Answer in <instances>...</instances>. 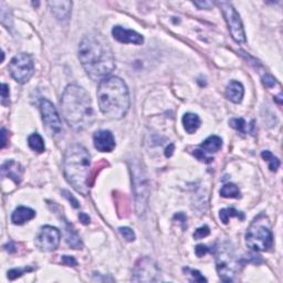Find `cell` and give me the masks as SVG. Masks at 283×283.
Masks as SVG:
<instances>
[{
    "label": "cell",
    "mask_w": 283,
    "mask_h": 283,
    "mask_svg": "<svg viewBox=\"0 0 283 283\" xmlns=\"http://www.w3.org/2000/svg\"><path fill=\"white\" fill-rule=\"evenodd\" d=\"M261 156L263 160L269 163V168L271 172H277L279 166H280V161H279L272 153H270L269 150H265V152H262Z\"/></svg>",
    "instance_id": "d4e9b609"
},
{
    "label": "cell",
    "mask_w": 283,
    "mask_h": 283,
    "mask_svg": "<svg viewBox=\"0 0 283 283\" xmlns=\"http://www.w3.org/2000/svg\"><path fill=\"white\" fill-rule=\"evenodd\" d=\"M160 274L157 267L155 263L149 258L141 259L135 266L133 280L134 281H157L156 278Z\"/></svg>",
    "instance_id": "7c38bea8"
},
{
    "label": "cell",
    "mask_w": 283,
    "mask_h": 283,
    "mask_svg": "<svg viewBox=\"0 0 283 283\" xmlns=\"http://www.w3.org/2000/svg\"><path fill=\"white\" fill-rule=\"evenodd\" d=\"M246 122L243 119H232L230 121V126L241 133H246Z\"/></svg>",
    "instance_id": "484cf974"
},
{
    "label": "cell",
    "mask_w": 283,
    "mask_h": 283,
    "mask_svg": "<svg viewBox=\"0 0 283 283\" xmlns=\"http://www.w3.org/2000/svg\"><path fill=\"white\" fill-rule=\"evenodd\" d=\"M34 216H36V212H34L32 209L27 207H18L13 212L11 222L15 224H23L27 222H29V220L33 219Z\"/></svg>",
    "instance_id": "d6986e66"
},
{
    "label": "cell",
    "mask_w": 283,
    "mask_h": 283,
    "mask_svg": "<svg viewBox=\"0 0 283 283\" xmlns=\"http://www.w3.org/2000/svg\"><path fill=\"white\" fill-rule=\"evenodd\" d=\"M94 147L102 153H110L115 149V139L110 131H99L93 135Z\"/></svg>",
    "instance_id": "5bb4252c"
},
{
    "label": "cell",
    "mask_w": 283,
    "mask_h": 283,
    "mask_svg": "<svg viewBox=\"0 0 283 283\" xmlns=\"http://www.w3.org/2000/svg\"><path fill=\"white\" fill-rule=\"evenodd\" d=\"M79 219L83 224L90 223V217H89L87 214H84V212H81V214L79 215Z\"/></svg>",
    "instance_id": "d590c367"
},
{
    "label": "cell",
    "mask_w": 283,
    "mask_h": 283,
    "mask_svg": "<svg viewBox=\"0 0 283 283\" xmlns=\"http://www.w3.org/2000/svg\"><path fill=\"white\" fill-rule=\"evenodd\" d=\"M22 173V166L15 161H7L1 167L2 177L11 178L15 184H19L21 181Z\"/></svg>",
    "instance_id": "2e32d148"
},
{
    "label": "cell",
    "mask_w": 283,
    "mask_h": 283,
    "mask_svg": "<svg viewBox=\"0 0 283 283\" xmlns=\"http://www.w3.org/2000/svg\"><path fill=\"white\" fill-rule=\"evenodd\" d=\"M132 169V181L135 193V201H136V210L138 214L144 211L146 207L147 198H149V180L146 175L138 165H134Z\"/></svg>",
    "instance_id": "9c48e42d"
},
{
    "label": "cell",
    "mask_w": 283,
    "mask_h": 283,
    "mask_svg": "<svg viewBox=\"0 0 283 283\" xmlns=\"http://www.w3.org/2000/svg\"><path fill=\"white\" fill-rule=\"evenodd\" d=\"M28 144L29 147L34 152L37 153H44L45 152V143H44V139L39 135L38 133H34L32 135H30L29 138H28Z\"/></svg>",
    "instance_id": "7402d4cb"
},
{
    "label": "cell",
    "mask_w": 283,
    "mask_h": 283,
    "mask_svg": "<svg viewBox=\"0 0 283 283\" xmlns=\"http://www.w3.org/2000/svg\"><path fill=\"white\" fill-rule=\"evenodd\" d=\"M195 251H196V254L198 255V257H203V255H205L208 253V248L204 245H199V246L196 247Z\"/></svg>",
    "instance_id": "e575fe53"
},
{
    "label": "cell",
    "mask_w": 283,
    "mask_h": 283,
    "mask_svg": "<svg viewBox=\"0 0 283 283\" xmlns=\"http://www.w3.org/2000/svg\"><path fill=\"white\" fill-rule=\"evenodd\" d=\"M222 146H223L222 138L219 136H216V135H212V136H209L204 143H201L199 145V149H195L194 155H195L200 162L211 163L212 158L207 156V155L217 153L220 149H222Z\"/></svg>",
    "instance_id": "4fadbf2b"
},
{
    "label": "cell",
    "mask_w": 283,
    "mask_h": 283,
    "mask_svg": "<svg viewBox=\"0 0 283 283\" xmlns=\"http://www.w3.org/2000/svg\"><path fill=\"white\" fill-rule=\"evenodd\" d=\"M65 241L72 249H82L83 247L79 235L70 223L65 224Z\"/></svg>",
    "instance_id": "ffe728a7"
},
{
    "label": "cell",
    "mask_w": 283,
    "mask_h": 283,
    "mask_svg": "<svg viewBox=\"0 0 283 283\" xmlns=\"http://www.w3.org/2000/svg\"><path fill=\"white\" fill-rule=\"evenodd\" d=\"M262 82H263V84L266 85L267 88H272V87H274V85L277 84L276 79H274V77L272 75H270V74H266L265 76H263Z\"/></svg>",
    "instance_id": "f546056e"
},
{
    "label": "cell",
    "mask_w": 283,
    "mask_h": 283,
    "mask_svg": "<svg viewBox=\"0 0 283 283\" xmlns=\"http://www.w3.org/2000/svg\"><path fill=\"white\" fill-rule=\"evenodd\" d=\"M62 194H63V196L65 197V198H67L70 201V203L72 204L73 207H74V208H79L80 207V205H79V203H77V200L68 191H63V192H62Z\"/></svg>",
    "instance_id": "1f68e13d"
},
{
    "label": "cell",
    "mask_w": 283,
    "mask_h": 283,
    "mask_svg": "<svg viewBox=\"0 0 283 283\" xmlns=\"http://www.w3.org/2000/svg\"><path fill=\"white\" fill-rule=\"evenodd\" d=\"M194 5L198 7L199 9H204V8H206V9H209V8L212 6V3L208 2V1H204V2H194Z\"/></svg>",
    "instance_id": "8d00e7d4"
},
{
    "label": "cell",
    "mask_w": 283,
    "mask_h": 283,
    "mask_svg": "<svg viewBox=\"0 0 283 283\" xmlns=\"http://www.w3.org/2000/svg\"><path fill=\"white\" fill-rule=\"evenodd\" d=\"M220 195L224 198H239V188L235 184H226L220 189Z\"/></svg>",
    "instance_id": "cb8c5ba5"
},
{
    "label": "cell",
    "mask_w": 283,
    "mask_h": 283,
    "mask_svg": "<svg viewBox=\"0 0 283 283\" xmlns=\"http://www.w3.org/2000/svg\"><path fill=\"white\" fill-rule=\"evenodd\" d=\"M99 106L102 113L112 119L124 118L130 108V93L125 82L118 76L100 81L98 88Z\"/></svg>",
    "instance_id": "3957f363"
},
{
    "label": "cell",
    "mask_w": 283,
    "mask_h": 283,
    "mask_svg": "<svg viewBox=\"0 0 283 283\" xmlns=\"http://www.w3.org/2000/svg\"><path fill=\"white\" fill-rule=\"evenodd\" d=\"M61 108L65 121L75 131L90 127L94 121V111L89 93L79 85L65 88L61 99Z\"/></svg>",
    "instance_id": "7a4b0ae2"
},
{
    "label": "cell",
    "mask_w": 283,
    "mask_h": 283,
    "mask_svg": "<svg viewBox=\"0 0 283 283\" xmlns=\"http://www.w3.org/2000/svg\"><path fill=\"white\" fill-rule=\"evenodd\" d=\"M243 94H245V89H243L242 84L238 82V81H231L228 84L226 89V96L232 103L238 104L241 102Z\"/></svg>",
    "instance_id": "ac0fdd59"
},
{
    "label": "cell",
    "mask_w": 283,
    "mask_h": 283,
    "mask_svg": "<svg viewBox=\"0 0 283 283\" xmlns=\"http://www.w3.org/2000/svg\"><path fill=\"white\" fill-rule=\"evenodd\" d=\"M79 59L88 75L94 81L108 77L115 69V59L112 48L102 34L90 32L81 40Z\"/></svg>",
    "instance_id": "6da1fadb"
},
{
    "label": "cell",
    "mask_w": 283,
    "mask_h": 283,
    "mask_svg": "<svg viewBox=\"0 0 283 283\" xmlns=\"http://www.w3.org/2000/svg\"><path fill=\"white\" fill-rule=\"evenodd\" d=\"M1 103L3 105H7V101L9 99V89H8V85L3 83L1 85Z\"/></svg>",
    "instance_id": "4dcf8cb0"
},
{
    "label": "cell",
    "mask_w": 283,
    "mask_h": 283,
    "mask_svg": "<svg viewBox=\"0 0 283 283\" xmlns=\"http://www.w3.org/2000/svg\"><path fill=\"white\" fill-rule=\"evenodd\" d=\"M112 34H113L115 40L122 42V44H133L139 45L144 42V38L137 33L136 31L125 29L121 26L114 27L113 30H112Z\"/></svg>",
    "instance_id": "9a60e30c"
},
{
    "label": "cell",
    "mask_w": 283,
    "mask_h": 283,
    "mask_svg": "<svg viewBox=\"0 0 283 283\" xmlns=\"http://www.w3.org/2000/svg\"><path fill=\"white\" fill-rule=\"evenodd\" d=\"M217 5L222 8L223 14L224 15V20L227 22L232 39H234L236 42H238V44H245L246 42L245 29H243V25L241 22V19H240V15L237 11H236L234 6L226 1H219L217 2Z\"/></svg>",
    "instance_id": "ba28073f"
},
{
    "label": "cell",
    "mask_w": 283,
    "mask_h": 283,
    "mask_svg": "<svg viewBox=\"0 0 283 283\" xmlns=\"http://www.w3.org/2000/svg\"><path fill=\"white\" fill-rule=\"evenodd\" d=\"M246 243L253 251H267L272 247L273 235L269 218L265 214L257 216L251 223L246 234Z\"/></svg>",
    "instance_id": "5b68a950"
},
{
    "label": "cell",
    "mask_w": 283,
    "mask_h": 283,
    "mask_svg": "<svg viewBox=\"0 0 283 283\" xmlns=\"http://www.w3.org/2000/svg\"><path fill=\"white\" fill-rule=\"evenodd\" d=\"M239 270V262L234 251L228 247H223L217 253V271L223 281H232Z\"/></svg>",
    "instance_id": "52a82bcc"
},
{
    "label": "cell",
    "mask_w": 283,
    "mask_h": 283,
    "mask_svg": "<svg viewBox=\"0 0 283 283\" xmlns=\"http://www.w3.org/2000/svg\"><path fill=\"white\" fill-rule=\"evenodd\" d=\"M6 249H7L8 251H9L10 253H15V245H14L13 242H10L9 245H7V246H6Z\"/></svg>",
    "instance_id": "ab89813d"
},
{
    "label": "cell",
    "mask_w": 283,
    "mask_h": 283,
    "mask_svg": "<svg viewBox=\"0 0 283 283\" xmlns=\"http://www.w3.org/2000/svg\"><path fill=\"white\" fill-rule=\"evenodd\" d=\"M173 152H174V145H169L167 147V149H166V152H165L166 157H170V156H172Z\"/></svg>",
    "instance_id": "f35d334b"
},
{
    "label": "cell",
    "mask_w": 283,
    "mask_h": 283,
    "mask_svg": "<svg viewBox=\"0 0 283 283\" xmlns=\"http://www.w3.org/2000/svg\"><path fill=\"white\" fill-rule=\"evenodd\" d=\"M42 121L45 125L54 134H59L62 131V123L57 108L48 100H42L40 103Z\"/></svg>",
    "instance_id": "8fae6325"
},
{
    "label": "cell",
    "mask_w": 283,
    "mask_h": 283,
    "mask_svg": "<svg viewBox=\"0 0 283 283\" xmlns=\"http://www.w3.org/2000/svg\"><path fill=\"white\" fill-rule=\"evenodd\" d=\"M210 234V230H209V228L207 226H204V227H200L198 228L195 231V234H194V238L199 240V239H203L205 237H207Z\"/></svg>",
    "instance_id": "f1b7e54d"
},
{
    "label": "cell",
    "mask_w": 283,
    "mask_h": 283,
    "mask_svg": "<svg viewBox=\"0 0 283 283\" xmlns=\"http://www.w3.org/2000/svg\"><path fill=\"white\" fill-rule=\"evenodd\" d=\"M62 262L68 267H75L77 265L75 259L73 257H70V255H63V257H62Z\"/></svg>",
    "instance_id": "d6a6232c"
},
{
    "label": "cell",
    "mask_w": 283,
    "mask_h": 283,
    "mask_svg": "<svg viewBox=\"0 0 283 283\" xmlns=\"http://www.w3.org/2000/svg\"><path fill=\"white\" fill-rule=\"evenodd\" d=\"M50 9L58 20L67 21L69 20L70 15H71V1H50Z\"/></svg>",
    "instance_id": "e0dca14e"
},
{
    "label": "cell",
    "mask_w": 283,
    "mask_h": 283,
    "mask_svg": "<svg viewBox=\"0 0 283 283\" xmlns=\"http://www.w3.org/2000/svg\"><path fill=\"white\" fill-rule=\"evenodd\" d=\"M219 217L220 220H222L224 224H227L228 222H229V218H232V217H237V218H240L241 220L245 219V215H243L242 212L236 210L234 208L222 209L219 212Z\"/></svg>",
    "instance_id": "603a6c76"
},
{
    "label": "cell",
    "mask_w": 283,
    "mask_h": 283,
    "mask_svg": "<svg viewBox=\"0 0 283 283\" xmlns=\"http://www.w3.org/2000/svg\"><path fill=\"white\" fill-rule=\"evenodd\" d=\"M32 270H33L32 268L13 269V270H10L9 272H8V279H9V280H15V279L21 277L22 274H25L26 272H30V271H32Z\"/></svg>",
    "instance_id": "4316f807"
},
{
    "label": "cell",
    "mask_w": 283,
    "mask_h": 283,
    "mask_svg": "<svg viewBox=\"0 0 283 283\" xmlns=\"http://www.w3.org/2000/svg\"><path fill=\"white\" fill-rule=\"evenodd\" d=\"M11 76L18 83H27L32 76L34 71V63L32 57L27 53H19L11 59L8 67Z\"/></svg>",
    "instance_id": "8992f818"
},
{
    "label": "cell",
    "mask_w": 283,
    "mask_h": 283,
    "mask_svg": "<svg viewBox=\"0 0 283 283\" xmlns=\"http://www.w3.org/2000/svg\"><path fill=\"white\" fill-rule=\"evenodd\" d=\"M187 270L189 271V272H191L192 277H193V280H195V281H199V282H204V281H206V279H205L203 276H201L199 271H197V270H189V269H187Z\"/></svg>",
    "instance_id": "836d02e7"
},
{
    "label": "cell",
    "mask_w": 283,
    "mask_h": 283,
    "mask_svg": "<svg viewBox=\"0 0 283 283\" xmlns=\"http://www.w3.org/2000/svg\"><path fill=\"white\" fill-rule=\"evenodd\" d=\"M119 234H121L127 241H134L135 240V234L134 231L129 227H121L119 228Z\"/></svg>",
    "instance_id": "83f0119b"
},
{
    "label": "cell",
    "mask_w": 283,
    "mask_h": 283,
    "mask_svg": "<svg viewBox=\"0 0 283 283\" xmlns=\"http://www.w3.org/2000/svg\"><path fill=\"white\" fill-rule=\"evenodd\" d=\"M6 134L7 132L5 129L1 130V136H2V143H1V147L3 149V147L6 146V143H7V137H6Z\"/></svg>",
    "instance_id": "74e56055"
},
{
    "label": "cell",
    "mask_w": 283,
    "mask_h": 283,
    "mask_svg": "<svg viewBox=\"0 0 283 283\" xmlns=\"http://www.w3.org/2000/svg\"><path fill=\"white\" fill-rule=\"evenodd\" d=\"M61 234L60 231L52 226H45L41 228L36 238V246L39 250L50 253L59 247Z\"/></svg>",
    "instance_id": "30bf717a"
},
{
    "label": "cell",
    "mask_w": 283,
    "mask_h": 283,
    "mask_svg": "<svg viewBox=\"0 0 283 283\" xmlns=\"http://www.w3.org/2000/svg\"><path fill=\"white\" fill-rule=\"evenodd\" d=\"M91 156L80 144L68 147L63 160V170L67 180L77 193L87 196L90 187Z\"/></svg>",
    "instance_id": "277c9868"
},
{
    "label": "cell",
    "mask_w": 283,
    "mask_h": 283,
    "mask_svg": "<svg viewBox=\"0 0 283 283\" xmlns=\"http://www.w3.org/2000/svg\"><path fill=\"white\" fill-rule=\"evenodd\" d=\"M184 129L189 134L195 133V132L200 127V119L197 114L194 113H186L183 118Z\"/></svg>",
    "instance_id": "44dd1931"
}]
</instances>
